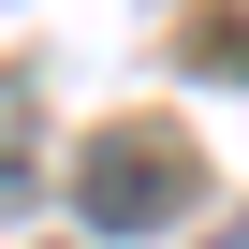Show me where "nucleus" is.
I'll use <instances>...</instances> for the list:
<instances>
[{"label": "nucleus", "mask_w": 249, "mask_h": 249, "mask_svg": "<svg viewBox=\"0 0 249 249\" xmlns=\"http://www.w3.org/2000/svg\"><path fill=\"white\" fill-rule=\"evenodd\" d=\"M220 249H249V220H234V234H220Z\"/></svg>", "instance_id": "nucleus-2"}, {"label": "nucleus", "mask_w": 249, "mask_h": 249, "mask_svg": "<svg viewBox=\"0 0 249 249\" xmlns=\"http://www.w3.org/2000/svg\"><path fill=\"white\" fill-rule=\"evenodd\" d=\"M73 205H88V234H147V220L191 205V147L176 132H103L73 161Z\"/></svg>", "instance_id": "nucleus-1"}]
</instances>
